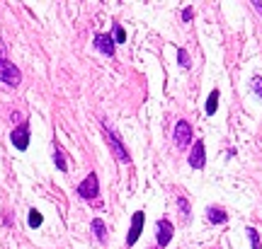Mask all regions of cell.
Segmentation results:
<instances>
[{"label": "cell", "mask_w": 262, "mask_h": 249, "mask_svg": "<svg viewBox=\"0 0 262 249\" xmlns=\"http://www.w3.org/2000/svg\"><path fill=\"white\" fill-rule=\"evenodd\" d=\"M102 131H104V136H107V140H110V148H112V153H114V157L119 160V162H131V157H129V150L124 148V143H122V138L117 136V131L110 126V121H102Z\"/></svg>", "instance_id": "6da1fadb"}, {"label": "cell", "mask_w": 262, "mask_h": 249, "mask_svg": "<svg viewBox=\"0 0 262 249\" xmlns=\"http://www.w3.org/2000/svg\"><path fill=\"white\" fill-rule=\"evenodd\" d=\"M0 83L10 85V87H17L22 83V73L15 63H10L5 58H0Z\"/></svg>", "instance_id": "7a4b0ae2"}, {"label": "cell", "mask_w": 262, "mask_h": 249, "mask_svg": "<svg viewBox=\"0 0 262 249\" xmlns=\"http://www.w3.org/2000/svg\"><path fill=\"white\" fill-rule=\"evenodd\" d=\"M78 194L83 196L85 201H93V198H97V196H100V182H97V175H95V172H90V175L80 182V186H78Z\"/></svg>", "instance_id": "3957f363"}, {"label": "cell", "mask_w": 262, "mask_h": 249, "mask_svg": "<svg viewBox=\"0 0 262 249\" xmlns=\"http://www.w3.org/2000/svg\"><path fill=\"white\" fill-rule=\"evenodd\" d=\"M143 220H146L143 211H136L131 215V228H129V232H126V247H134V244H136L141 230H143Z\"/></svg>", "instance_id": "277c9868"}, {"label": "cell", "mask_w": 262, "mask_h": 249, "mask_svg": "<svg viewBox=\"0 0 262 249\" xmlns=\"http://www.w3.org/2000/svg\"><path fill=\"white\" fill-rule=\"evenodd\" d=\"M204 165H206L204 140H194V143H192V150H189V167H192V169H202Z\"/></svg>", "instance_id": "5b68a950"}, {"label": "cell", "mask_w": 262, "mask_h": 249, "mask_svg": "<svg viewBox=\"0 0 262 249\" xmlns=\"http://www.w3.org/2000/svg\"><path fill=\"white\" fill-rule=\"evenodd\" d=\"M175 143H178V148H187L192 143V126L187 119H180L175 123Z\"/></svg>", "instance_id": "8992f818"}, {"label": "cell", "mask_w": 262, "mask_h": 249, "mask_svg": "<svg viewBox=\"0 0 262 249\" xmlns=\"http://www.w3.org/2000/svg\"><path fill=\"white\" fill-rule=\"evenodd\" d=\"M10 143H12L17 150H27V145H29V126L27 123H19L17 129H12Z\"/></svg>", "instance_id": "52a82bcc"}, {"label": "cell", "mask_w": 262, "mask_h": 249, "mask_svg": "<svg viewBox=\"0 0 262 249\" xmlns=\"http://www.w3.org/2000/svg\"><path fill=\"white\" fill-rule=\"evenodd\" d=\"M172 235H175V228H172V222L170 220H158V235H156V240H158V247H168L170 240H172Z\"/></svg>", "instance_id": "ba28073f"}, {"label": "cell", "mask_w": 262, "mask_h": 249, "mask_svg": "<svg viewBox=\"0 0 262 249\" xmlns=\"http://www.w3.org/2000/svg\"><path fill=\"white\" fill-rule=\"evenodd\" d=\"M93 44H95V48H97L100 54L114 56V46H117V41H114V37H110V34H97Z\"/></svg>", "instance_id": "9c48e42d"}, {"label": "cell", "mask_w": 262, "mask_h": 249, "mask_svg": "<svg viewBox=\"0 0 262 249\" xmlns=\"http://www.w3.org/2000/svg\"><path fill=\"white\" fill-rule=\"evenodd\" d=\"M206 220L211 222V225H221V222L228 220V213L224 208H219V206H209L206 208Z\"/></svg>", "instance_id": "30bf717a"}, {"label": "cell", "mask_w": 262, "mask_h": 249, "mask_svg": "<svg viewBox=\"0 0 262 249\" xmlns=\"http://www.w3.org/2000/svg\"><path fill=\"white\" fill-rule=\"evenodd\" d=\"M219 97H221V92H219V90H211V94H209V99H206V104H204V109L209 116L216 114V109H219Z\"/></svg>", "instance_id": "8fae6325"}, {"label": "cell", "mask_w": 262, "mask_h": 249, "mask_svg": "<svg viewBox=\"0 0 262 249\" xmlns=\"http://www.w3.org/2000/svg\"><path fill=\"white\" fill-rule=\"evenodd\" d=\"M93 232H95V237H97L100 242L107 240V228H104V220L95 218V220H93Z\"/></svg>", "instance_id": "7c38bea8"}, {"label": "cell", "mask_w": 262, "mask_h": 249, "mask_svg": "<svg viewBox=\"0 0 262 249\" xmlns=\"http://www.w3.org/2000/svg\"><path fill=\"white\" fill-rule=\"evenodd\" d=\"M54 162H56V167L58 169H61V172H66V169H68V162H66V155H63V150L58 148H54Z\"/></svg>", "instance_id": "4fadbf2b"}, {"label": "cell", "mask_w": 262, "mask_h": 249, "mask_svg": "<svg viewBox=\"0 0 262 249\" xmlns=\"http://www.w3.org/2000/svg\"><path fill=\"white\" fill-rule=\"evenodd\" d=\"M178 208H180V213L187 218V222H189V218H192V208H189V201L185 198V196H180L178 198Z\"/></svg>", "instance_id": "5bb4252c"}, {"label": "cell", "mask_w": 262, "mask_h": 249, "mask_svg": "<svg viewBox=\"0 0 262 249\" xmlns=\"http://www.w3.org/2000/svg\"><path fill=\"white\" fill-rule=\"evenodd\" d=\"M178 63H180V68H192V61H189V56H187V51L185 48H178Z\"/></svg>", "instance_id": "9a60e30c"}, {"label": "cell", "mask_w": 262, "mask_h": 249, "mask_svg": "<svg viewBox=\"0 0 262 249\" xmlns=\"http://www.w3.org/2000/svg\"><path fill=\"white\" fill-rule=\"evenodd\" d=\"M248 237H250V244H253V249H262V242H260V235H257V230L255 228H248Z\"/></svg>", "instance_id": "2e32d148"}, {"label": "cell", "mask_w": 262, "mask_h": 249, "mask_svg": "<svg viewBox=\"0 0 262 249\" xmlns=\"http://www.w3.org/2000/svg\"><path fill=\"white\" fill-rule=\"evenodd\" d=\"M39 225H41V213L37 208H32L29 211V228H39Z\"/></svg>", "instance_id": "e0dca14e"}, {"label": "cell", "mask_w": 262, "mask_h": 249, "mask_svg": "<svg viewBox=\"0 0 262 249\" xmlns=\"http://www.w3.org/2000/svg\"><path fill=\"white\" fill-rule=\"evenodd\" d=\"M250 87H253V92L262 99V78H260V75H255L253 80H250Z\"/></svg>", "instance_id": "ac0fdd59"}, {"label": "cell", "mask_w": 262, "mask_h": 249, "mask_svg": "<svg viewBox=\"0 0 262 249\" xmlns=\"http://www.w3.org/2000/svg\"><path fill=\"white\" fill-rule=\"evenodd\" d=\"M114 41H117V44H124V41H126V32H124V27H119V24H114Z\"/></svg>", "instance_id": "d6986e66"}, {"label": "cell", "mask_w": 262, "mask_h": 249, "mask_svg": "<svg viewBox=\"0 0 262 249\" xmlns=\"http://www.w3.org/2000/svg\"><path fill=\"white\" fill-rule=\"evenodd\" d=\"M194 17V10L192 8H187V10H182V19H185V22H189V19Z\"/></svg>", "instance_id": "ffe728a7"}, {"label": "cell", "mask_w": 262, "mask_h": 249, "mask_svg": "<svg viewBox=\"0 0 262 249\" xmlns=\"http://www.w3.org/2000/svg\"><path fill=\"white\" fill-rule=\"evenodd\" d=\"M253 8H255V10H257V12H260V15H262V0H255V3H253Z\"/></svg>", "instance_id": "44dd1931"}, {"label": "cell", "mask_w": 262, "mask_h": 249, "mask_svg": "<svg viewBox=\"0 0 262 249\" xmlns=\"http://www.w3.org/2000/svg\"><path fill=\"white\" fill-rule=\"evenodd\" d=\"M3 54H5V41L0 39V58H3Z\"/></svg>", "instance_id": "7402d4cb"}]
</instances>
